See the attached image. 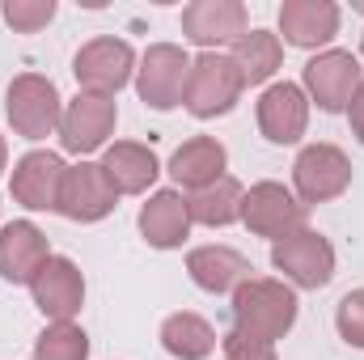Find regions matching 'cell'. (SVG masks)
I'll return each instance as SVG.
<instances>
[{
    "instance_id": "cell-7",
    "label": "cell",
    "mask_w": 364,
    "mask_h": 360,
    "mask_svg": "<svg viewBox=\"0 0 364 360\" xmlns=\"http://www.w3.org/2000/svg\"><path fill=\"white\" fill-rule=\"evenodd\" d=\"M292 179H296V191H301L305 203H322V199H335V195L348 191L352 166H348V157L335 144H309L296 157Z\"/></svg>"
},
{
    "instance_id": "cell-4",
    "label": "cell",
    "mask_w": 364,
    "mask_h": 360,
    "mask_svg": "<svg viewBox=\"0 0 364 360\" xmlns=\"http://www.w3.org/2000/svg\"><path fill=\"white\" fill-rule=\"evenodd\" d=\"M275 268L284 271L292 284L301 288H322L331 275H335V250L322 233H309V229H296L288 238H279L272 246Z\"/></svg>"
},
{
    "instance_id": "cell-12",
    "label": "cell",
    "mask_w": 364,
    "mask_h": 360,
    "mask_svg": "<svg viewBox=\"0 0 364 360\" xmlns=\"http://www.w3.org/2000/svg\"><path fill=\"white\" fill-rule=\"evenodd\" d=\"M110 132H114V97H102V93H81L60 119V140L68 153L102 149Z\"/></svg>"
},
{
    "instance_id": "cell-22",
    "label": "cell",
    "mask_w": 364,
    "mask_h": 360,
    "mask_svg": "<svg viewBox=\"0 0 364 360\" xmlns=\"http://www.w3.org/2000/svg\"><path fill=\"white\" fill-rule=\"evenodd\" d=\"M186 212H191V221L212 225V229L216 225H233V221H242V186L229 179V174H220L216 182L191 191Z\"/></svg>"
},
{
    "instance_id": "cell-1",
    "label": "cell",
    "mask_w": 364,
    "mask_h": 360,
    "mask_svg": "<svg viewBox=\"0 0 364 360\" xmlns=\"http://www.w3.org/2000/svg\"><path fill=\"white\" fill-rule=\"evenodd\" d=\"M296 322V297L279 280H246L233 292V335L272 348L275 339Z\"/></svg>"
},
{
    "instance_id": "cell-16",
    "label": "cell",
    "mask_w": 364,
    "mask_h": 360,
    "mask_svg": "<svg viewBox=\"0 0 364 360\" xmlns=\"http://www.w3.org/2000/svg\"><path fill=\"white\" fill-rule=\"evenodd\" d=\"M51 259L47 250V238L30 225V221H13L0 229V275L13 280V284H30L43 263Z\"/></svg>"
},
{
    "instance_id": "cell-29",
    "label": "cell",
    "mask_w": 364,
    "mask_h": 360,
    "mask_svg": "<svg viewBox=\"0 0 364 360\" xmlns=\"http://www.w3.org/2000/svg\"><path fill=\"white\" fill-rule=\"evenodd\" d=\"M348 115H352V132L360 136V144H364V81L356 90V97H352V106H348Z\"/></svg>"
},
{
    "instance_id": "cell-19",
    "label": "cell",
    "mask_w": 364,
    "mask_h": 360,
    "mask_svg": "<svg viewBox=\"0 0 364 360\" xmlns=\"http://www.w3.org/2000/svg\"><path fill=\"white\" fill-rule=\"evenodd\" d=\"M140 229H144L149 246H157V250L178 246L182 238H186V229H191L186 199H182L178 191H157V195L144 203V212H140Z\"/></svg>"
},
{
    "instance_id": "cell-8",
    "label": "cell",
    "mask_w": 364,
    "mask_h": 360,
    "mask_svg": "<svg viewBox=\"0 0 364 360\" xmlns=\"http://www.w3.org/2000/svg\"><path fill=\"white\" fill-rule=\"evenodd\" d=\"M182 34L199 47H220V43L246 38L250 21L237 0H195L182 9Z\"/></svg>"
},
{
    "instance_id": "cell-26",
    "label": "cell",
    "mask_w": 364,
    "mask_h": 360,
    "mask_svg": "<svg viewBox=\"0 0 364 360\" xmlns=\"http://www.w3.org/2000/svg\"><path fill=\"white\" fill-rule=\"evenodd\" d=\"M55 17V0H9L4 4V21L17 34H34Z\"/></svg>"
},
{
    "instance_id": "cell-11",
    "label": "cell",
    "mask_w": 364,
    "mask_h": 360,
    "mask_svg": "<svg viewBox=\"0 0 364 360\" xmlns=\"http://www.w3.org/2000/svg\"><path fill=\"white\" fill-rule=\"evenodd\" d=\"M114 199H119L114 182L106 179V170L93 166V162H81L77 170L64 174V186H60V212H64L68 221H102V216L114 208Z\"/></svg>"
},
{
    "instance_id": "cell-5",
    "label": "cell",
    "mask_w": 364,
    "mask_h": 360,
    "mask_svg": "<svg viewBox=\"0 0 364 360\" xmlns=\"http://www.w3.org/2000/svg\"><path fill=\"white\" fill-rule=\"evenodd\" d=\"M132 64H136V55H132V47L123 38H93L77 51L73 73L85 85V93L110 97V93H119L132 81Z\"/></svg>"
},
{
    "instance_id": "cell-30",
    "label": "cell",
    "mask_w": 364,
    "mask_h": 360,
    "mask_svg": "<svg viewBox=\"0 0 364 360\" xmlns=\"http://www.w3.org/2000/svg\"><path fill=\"white\" fill-rule=\"evenodd\" d=\"M4 157H9V153H4V140H0V170H4Z\"/></svg>"
},
{
    "instance_id": "cell-28",
    "label": "cell",
    "mask_w": 364,
    "mask_h": 360,
    "mask_svg": "<svg viewBox=\"0 0 364 360\" xmlns=\"http://www.w3.org/2000/svg\"><path fill=\"white\" fill-rule=\"evenodd\" d=\"M225 360H275V352L263 348V344H250V339L229 335V339H225Z\"/></svg>"
},
{
    "instance_id": "cell-27",
    "label": "cell",
    "mask_w": 364,
    "mask_h": 360,
    "mask_svg": "<svg viewBox=\"0 0 364 360\" xmlns=\"http://www.w3.org/2000/svg\"><path fill=\"white\" fill-rule=\"evenodd\" d=\"M339 335L352 348H364V288L360 292H348L339 301Z\"/></svg>"
},
{
    "instance_id": "cell-31",
    "label": "cell",
    "mask_w": 364,
    "mask_h": 360,
    "mask_svg": "<svg viewBox=\"0 0 364 360\" xmlns=\"http://www.w3.org/2000/svg\"><path fill=\"white\" fill-rule=\"evenodd\" d=\"M356 9H360V13H364V4H356Z\"/></svg>"
},
{
    "instance_id": "cell-6",
    "label": "cell",
    "mask_w": 364,
    "mask_h": 360,
    "mask_svg": "<svg viewBox=\"0 0 364 360\" xmlns=\"http://www.w3.org/2000/svg\"><path fill=\"white\" fill-rule=\"evenodd\" d=\"M242 221L259 238L279 242V238L305 229V203H296L279 182H259V186H250V195H242Z\"/></svg>"
},
{
    "instance_id": "cell-21",
    "label": "cell",
    "mask_w": 364,
    "mask_h": 360,
    "mask_svg": "<svg viewBox=\"0 0 364 360\" xmlns=\"http://www.w3.org/2000/svg\"><path fill=\"white\" fill-rule=\"evenodd\" d=\"M220 170H225V149H220V140H212V136L186 140L178 153H174V162H170V174H174L182 186H191V191L216 182Z\"/></svg>"
},
{
    "instance_id": "cell-2",
    "label": "cell",
    "mask_w": 364,
    "mask_h": 360,
    "mask_svg": "<svg viewBox=\"0 0 364 360\" xmlns=\"http://www.w3.org/2000/svg\"><path fill=\"white\" fill-rule=\"evenodd\" d=\"M246 81L233 64V55H216V51H203L199 60H191V73H186V90L182 102L191 115L199 119H212V115H225L233 110V102L242 97Z\"/></svg>"
},
{
    "instance_id": "cell-18",
    "label": "cell",
    "mask_w": 364,
    "mask_h": 360,
    "mask_svg": "<svg viewBox=\"0 0 364 360\" xmlns=\"http://www.w3.org/2000/svg\"><path fill=\"white\" fill-rule=\"evenodd\" d=\"M186 271H191V280H195L199 288H208V292H237V288L250 280L255 268H250L237 250H229V246H199V250H191Z\"/></svg>"
},
{
    "instance_id": "cell-20",
    "label": "cell",
    "mask_w": 364,
    "mask_h": 360,
    "mask_svg": "<svg viewBox=\"0 0 364 360\" xmlns=\"http://www.w3.org/2000/svg\"><path fill=\"white\" fill-rule=\"evenodd\" d=\"M102 170H106V179L114 182L119 195H140L149 182L157 179V157H153V149L123 140V144H114V149L106 153Z\"/></svg>"
},
{
    "instance_id": "cell-25",
    "label": "cell",
    "mask_w": 364,
    "mask_h": 360,
    "mask_svg": "<svg viewBox=\"0 0 364 360\" xmlns=\"http://www.w3.org/2000/svg\"><path fill=\"white\" fill-rule=\"evenodd\" d=\"M85 356H90V339H85V331L73 327V322L47 327V331L38 335V344H34V360H85Z\"/></svg>"
},
{
    "instance_id": "cell-15",
    "label": "cell",
    "mask_w": 364,
    "mask_h": 360,
    "mask_svg": "<svg viewBox=\"0 0 364 360\" xmlns=\"http://www.w3.org/2000/svg\"><path fill=\"white\" fill-rule=\"evenodd\" d=\"M305 119H309V102L301 85H272L259 97V127L272 144H292L305 136Z\"/></svg>"
},
{
    "instance_id": "cell-10",
    "label": "cell",
    "mask_w": 364,
    "mask_h": 360,
    "mask_svg": "<svg viewBox=\"0 0 364 360\" xmlns=\"http://www.w3.org/2000/svg\"><path fill=\"white\" fill-rule=\"evenodd\" d=\"M186 73H191V60L182 55V47H174V43L149 47L144 68H140V97H144L153 110L178 106L182 90H186Z\"/></svg>"
},
{
    "instance_id": "cell-9",
    "label": "cell",
    "mask_w": 364,
    "mask_h": 360,
    "mask_svg": "<svg viewBox=\"0 0 364 360\" xmlns=\"http://www.w3.org/2000/svg\"><path fill=\"white\" fill-rule=\"evenodd\" d=\"M305 85L322 110H343L360 90V64L352 51H322L305 64Z\"/></svg>"
},
{
    "instance_id": "cell-3",
    "label": "cell",
    "mask_w": 364,
    "mask_h": 360,
    "mask_svg": "<svg viewBox=\"0 0 364 360\" xmlns=\"http://www.w3.org/2000/svg\"><path fill=\"white\" fill-rule=\"evenodd\" d=\"M60 119H64L60 93H55V85H51L47 77L26 73V77H17V81L9 85V123H13L17 136L43 140V136H51V132L60 127Z\"/></svg>"
},
{
    "instance_id": "cell-14",
    "label": "cell",
    "mask_w": 364,
    "mask_h": 360,
    "mask_svg": "<svg viewBox=\"0 0 364 360\" xmlns=\"http://www.w3.org/2000/svg\"><path fill=\"white\" fill-rule=\"evenodd\" d=\"M64 162L55 153H26L13 170V199L26 208H55L60 212V186H64Z\"/></svg>"
},
{
    "instance_id": "cell-17",
    "label": "cell",
    "mask_w": 364,
    "mask_h": 360,
    "mask_svg": "<svg viewBox=\"0 0 364 360\" xmlns=\"http://www.w3.org/2000/svg\"><path fill=\"white\" fill-rule=\"evenodd\" d=\"M279 30L292 47H322L339 30V9L331 0H288L279 9Z\"/></svg>"
},
{
    "instance_id": "cell-23",
    "label": "cell",
    "mask_w": 364,
    "mask_h": 360,
    "mask_svg": "<svg viewBox=\"0 0 364 360\" xmlns=\"http://www.w3.org/2000/svg\"><path fill=\"white\" fill-rule=\"evenodd\" d=\"M161 344H166L170 356H178V360H203V356H212V348H216V331L199 314H174L161 327Z\"/></svg>"
},
{
    "instance_id": "cell-24",
    "label": "cell",
    "mask_w": 364,
    "mask_h": 360,
    "mask_svg": "<svg viewBox=\"0 0 364 360\" xmlns=\"http://www.w3.org/2000/svg\"><path fill=\"white\" fill-rule=\"evenodd\" d=\"M279 38L267 34V30H250L246 38H237L233 43V64H237V73H242V81L246 85H259V81H267L275 68H279Z\"/></svg>"
},
{
    "instance_id": "cell-13",
    "label": "cell",
    "mask_w": 364,
    "mask_h": 360,
    "mask_svg": "<svg viewBox=\"0 0 364 360\" xmlns=\"http://www.w3.org/2000/svg\"><path fill=\"white\" fill-rule=\"evenodd\" d=\"M30 288H34V305L55 322H68L81 309V297H85V280H81L77 263L60 259V255H51L43 263V271L30 280Z\"/></svg>"
}]
</instances>
